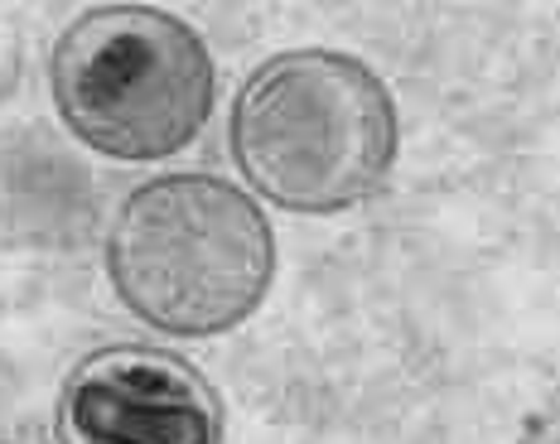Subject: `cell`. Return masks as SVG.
Here are the masks:
<instances>
[{
  "instance_id": "4",
  "label": "cell",
  "mask_w": 560,
  "mask_h": 444,
  "mask_svg": "<svg viewBox=\"0 0 560 444\" xmlns=\"http://www.w3.org/2000/svg\"><path fill=\"white\" fill-rule=\"evenodd\" d=\"M63 444H223V401L194 362L150 343H107L58 392Z\"/></svg>"
},
{
  "instance_id": "1",
  "label": "cell",
  "mask_w": 560,
  "mask_h": 444,
  "mask_svg": "<svg viewBox=\"0 0 560 444\" xmlns=\"http://www.w3.org/2000/svg\"><path fill=\"white\" fill-rule=\"evenodd\" d=\"M228 136L242 179L305 218L358 208L401 155L392 87L343 49L271 54L242 83Z\"/></svg>"
},
{
  "instance_id": "5",
  "label": "cell",
  "mask_w": 560,
  "mask_h": 444,
  "mask_svg": "<svg viewBox=\"0 0 560 444\" xmlns=\"http://www.w3.org/2000/svg\"><path fill=\"white\" fill-rule=\"evenodd\" d=\"M517 444H560V430H527Z\"/></svg>"
},
{
  "instance_id": "3",
  "label": "cell",
  "mask_w": 560,
  "mask_h": 444,
  "mask_svg": "<svg viewBox=\"0 0 560 444\" xmlns=\"http://www.w3.org/2000/svg\"><path fill=\"white\" fill-rule=\"evenodd\" d=\"M218 68L203 34L160 5H92L58 34L49 97L68 136L121 165H155L203 136Z\"/></svg>"
},
{
  "instance_id": "6",
  "label": "cell",
  "mask_w": 560,
  "mask_h": 444,
  "mask_svg": "<svg viewBox=\"0 0 560 444\" xmlns=\"http://www.w3.org/2000/svg\"><path fill=\"white\" fill-rule=\"evenodd\" d=\"M0 444H10V440H0Z\"/></svg>"
},
{
  "instance_id": "2",
  "label": "cell",
  "mask_w": 560,
  "mask_h": 444,
  "mask_svg": "<svg viewBox=\"0 0 560 444\" xmlns=\"http://www.w3.org/2000/svg\"><path fill=\"white\" fill-rule=\"evenodd\" d=\"M107 276L140 324L170 338H218L261 309L276 280V232L232 179L160 174L116 208Z\"/></svg>"
}]
</instances>
